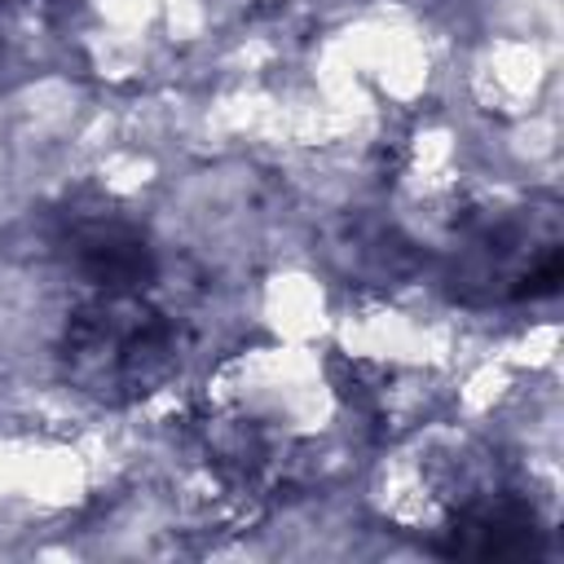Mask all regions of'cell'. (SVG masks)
I'll list each match as a JSON object with an SVG mask.
<instances>
[{
	"mask_svg": "<svg viewBox=\"0 0 564 564\" xmlns=\"http://www.w3.org/2000/svg\"><path fill=\"white\" fill-rule=\"evenodd\" d=\"M79 269L106 295H137L150 278V251L128 225L106 220L79 234Z\"/></svg>",
	"mask_w": 564,
	"mask_h": 564,
	"instance_id": "obj_1",
	"label": "cell"
}]
</instances>
